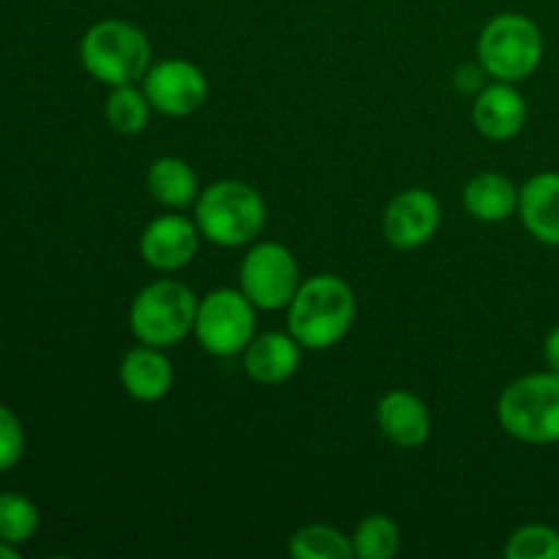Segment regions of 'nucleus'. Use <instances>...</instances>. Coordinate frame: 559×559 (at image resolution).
Wrapping results in <instances>:
<instances>
[{
	"label": "nucleus",
	"instance_id": "f257e3e1",
	"mask_svg": "<svg viewBox=\"0 0 559 559\" xmlns=\"http://www.w3.org/2000/svg\"><path fill=\"white\" fill-rule=\"evenodd\" d=\"M289 309V333L304 349H328L342 342L355 320V293L333 273L306 278Z\"/></svg>",
	"mask_w": 559,
	"mask_h": 559
},
{
	"label": "nucleus",
	"instance_id": "f03ea898",
	"mask_svg": "<svg viewBox=\"0 0 559 559\" xmlns=\"http://www.w3.org/2000/svg\"><path fill=\"white\" fill-rule=\"evenodd\" d=\"M194 218L202 238L224 249H235L262 233L267 211L260 191L251 189L249 183L218 180L200 191L194 202Z\"/></svg>",
	"mask_w": 559,
	"mask_h": 559
},
{
	"label": "nucleus",
	"instance_id": "7ed1b4c3",
	"mask_svg": "<svg viewBox=\"0 0 559 559\" xmlns=\"http://www.w3.org/2000/svg\"><path fill=\"white\" fill-rule=\"evenodd\" d=\"M80 58L102 85H134L151 69L153 49L145 33L126 20H102L82 36Z\"/></svg>",
	"mask_w": 559,
	"mask_h": 559
},
{
	"label": "nucleus",
	"instance_id": "20e7f679",
	"mask_svg": "<svg viewBox=\"0 0 559 559\" xmlns=\"http://www.w3.org/2000/svg\"><path fill=\"white\" fill-rule=\"evenodd\" d=\"M500 426L527 445H555L559 442V374L535 371L519 377L502 391L497 404Z\"/></svg>",
	"mask_w": 559,
	"mask_h": 559
},
{
	"label": "nucleus",
	"instance_id": "39448f33",
	"mask_svg": "<svg viewBox=\"0 0 559 559\" xmlns=\"http://www.w3.org/2000/svg\"><path fill=\"white\" fill-rule=\"evenodd\" d=\"M197 306L200 300L183 282L162 278V282H153L140 289L131 304L129 325L134 336L147 347H175L194 331Z\"/></svg>",
	"mask_w": 559,
	"mask_h": 559
},
{
	"label": "nucleus",
	"instance_id": "423d86ee",
	"mask_svg": "<svg viewBox=\"0 0 559 559\" xmlns=\"http://www.w3.org/2000/svg\"><path fill=\"white\" fill-rule=\"evenodd\" d=\"M478 60L491 80H527L544 60V33L524 14H497L480 33Z\"/></svg>",
	"mask_w": 559,
	"mask_h": 559
},
{
	"label": "nucleus",
	"instance_id": "0eeeda50",
	"mask_svg": "<svg viewBox=\"0 0 559 559\" xmlns=\"http://www.w3.org/2000/svg\"><path fill=\"white\" fill-rule=\"evenodd\" d=\"M257 306L243 289H213L197 306L194 333L202 349L218 358L243 353L257 336Z\"/></svg>",
	"mask_w": 559,
	"mask_h": 559
},
{
	"label": "nucleus",
	"instance_id": "6e6552de",
	"mask_svg": "<svg viewBox=\"0 0 559 559\" xmlns=\"http://www.w3.org/2000/svg\"><path fill=\"white\" fill-rule=\"evenodd\" d=\"M304 284L298 260L282 243H257L240 265V289L260 311H278L293 304Z\"/></svg>",
	"mask_w": 559,
	"mask_h": 559
},
{
	"label": "nucleus",
	"instance_id": "1a4fd4ad",
	"mask_svg": "<svg viewBox=\"0 0 559 559\" xmlns=\"http://www.w3.org/2000/svg\"><path fill=\"white\" fill-rule=\"evenodd\" d=\"M142 91L153 109L169 118H186L205 104L207 80L200 66L173 58L151 63L147 74L142 76Z\"/></svg>",
	"mask_w": 559,
	"mask_h": 559
},
{
	"label": "nucleus",
	"instance_id": "9d476101",
	"mask_svg": "<svg viewBox=\"0 0 559 559\" xmlns=\"http://www.w3.org/2000/svg\"><path fill=\"white\" fill-rule=\"evenodd\" d=\"M440 202L426 189H407L393 197L382 216L385 240L399 251L418 249L429 243L440 229Z\"/></svg>",
	"mask_w": 559,
	"mask_h": 559
},
{
	"label": "nucleus",
	"instance_id": "9b49d317",
	"mask_svg": "<svg viewBox=\"0 0 559 559\" xmlns=\"http://www.w3.org/2000/svg\"><path fill=\"white\" fill-rule=\"evenodd\" d=\"M200 249V227L191 218L167 213L153 218L140 238V254L151 267L164 273L189 265Z\"/></svg>",
	"mask_w": 559,
	"mask_h": 559
},
{
	"label": "nucleus",
	"instance_id": "f8f14e48",
	"mask_svg": "<svg viewBox=\"0 0 559 559\" xmlns=\"http://www.w3.org/2000/svg\"><path fill=\"white\" fill-rule=\"evenodd\" d=\"M473 120L486 140L508 142L527 123V102L513 82H495L475 98Z\"/></svg>",
	"mask_w": 559,
	"mask_h": 559
},
{
	"label": "nucleus",
	"instance_id": "ddd939ff",
	"mask_svg": "<svg viewBox=\"0 0 559 559\" xmlns=\"http://www.w3.org/2000/svg\"><path fill=\"white\" fill-rule=\"evenodd\" d=\"M173 364L158 347L142 344V347L129 349L120 360V385L136 402H162L173 391Z\"/></svg>",
	"mask_w": 559,
	"mask_h": 559
},
{
	"label": "nucleus",
	"instance_id": "4468645a",
	"mask_svg": "<svg viewBox=\"0 0 559 559\" xmlns=\"http://www.w3.org/2000/svg\"><path fill=\"white\" fill-rule=\"evenodd\" d=\"M300 349L293 333H260L243 349V366L260 385H282L298 371Z\"/></svg>",
	"mask_w": 559,
	"mask_h": 559
},
{
	"label": "nucleus",
	"instance_id": "2eb2a0df",
	"mask_svg": "<svg viewBox=\"0 0 559 559\" xmlns=\"http://www.w3.org/2000/svg\"><path fill=\"white\" fill-rule=\"evenodd\" d=\"M519 216L535 240L559 246V173L533 175L519 189Z\"/></svg>",
	"mask_w": 559,
	"mask_h": 559
},
{
	"label": "nucleus",
	"instance_id": "dca6fc26",
	"mask_svg": "<svg viewBox=\"0 0 559 559\" xmlns=\"http://www.w3.org/2000/svg\"><path fill=\"white\" fill-rule=\"evenodd\" d=\"M380 429L393 445L420 448L431 437V415L426 404L409 391H391L377 409Z\"/></svg>",
	"mask_w": 559,
	"mask_h": 559
},
{
	"label": "nucleus",
	"instance_id": "f3484780",
	"mask_svg": "<svg viewBox=\"0 0 559 559\" xmlns=\"http://www.w3.org/2000/svg\"><path fill=\"white\" fill-rule=\"evenodd\" d=\"M464 207L478 222H506L519 213V186L500 173H480L464 186Z\"/></svg>",
	"mask_w": 559,
	"mask_h": 559
},
{
	"label": "nucleus",
	"instance_id": "a211bd4d",
	"mask_svg": "<svg viewBox=\"0 0 559 559\" xmlns=\"http://www.w3.org/2000/svg\"><path fill=\"white\" fill-rule=\"evenodd\" d=\"M147 191L164 207H189L200 197L197 175L183 158L162 156L147 169Z\"/></svg>",
	"mask_w": 559,
	"mask_h": 559
},
{
	"label": "nucleus",
	"instance_id": "6ab92c4d",
	"mask_svg": "<svg viewBox=\"0 0 559 559\" xmlns=\"http://www.w3.org/2000/svg\"><path fill=\"white\" fill-rule=\"evenodd\" d=\"M289 555L295 559H349L355 557L353 538L325 524H309L289 540Z\"/></svg>",
	"mask_w": 559,
	"mask_h": 559
},
{
	"label": "nucleus",
	"instance_id": "aec40b11",
	"mask_svg": "<svg viewBox=\"0 0 559 559\" xmlns=\"http://www.w3.org/2000/svg\"><path fill=\"white\" fill-rule=\"evenodd\" d=\"M107 123L112 126L118 134H140L147 126V115H151V102H147L145 91H136L134 85L112 87L107 98Z\"/></svg>",
	"mask_w": 559,
	"mask_h": 559
},
{
	"label": "nucleus",
	"instance_id": "412c9836",
	"mask_svg": "<svg viewBox=\"0 0 559 559\" xmlns=\"http://www.w3.org/2000/svg\"><path fill=\"white\" fill-rule=\"evenodd\" d=\"M399 544V527L382 513H371L358 524L353 535V551L358 559H391L396 557Z\"/></svg>",
	"mask_w": 559,
	"mask_h": 559
},
{
	"label": "nucleus",
	"instance_id": "4be33fe9",
	"mask_svg": "<svg viewBox=\"0 0 559 559\" xmlns=\"http://www.w3.org/2000/svg\"><path fill=\"white\" fill-rule=\"evenodd\" d=\"M36 530L38 508L16 491H3L0 495V540L22 546L36 535Z\"/></svg>",
	"mask_w": 559,
	"mask_h": 559
},
{
	"label": "nucleus",
	"instance_id": "5701e85b",
	"mask_svg": "<svg viewBox=\"0 0 559 559\" xmlns=\"http://www.w3.org/2000/svg\"><path fill=\"white\" fill-rule=\"evenodd\" d=\"M508 559H559V533L549 524H527L508 538Z\"/></svg>",
	"mask_w": 559,
	"mask_h": 559
},
{
	"label": "nucleus",
	"instance_id": "b1692460",
	"mask_svg": "<svg viewBox=\"0 0 559 559\" xmlns=\"http://www.w3.org/2000/svg\"><path fill=\"white\" fill-rule=\"evenodd\" d=\"M25 453V431L20 418L0 404V473L16 467Z\"/></svg>",
	"mask_w": 559,
	"mask_h": 559
},
{
	"label": "nucleus",
	"instance_id": "393cba45",
	"mask_svg": "<svg viewBox=\"0 0 559 559\" xmlns=\"http://www.w3.org/2000/svg\"><path fill=\"white\" fill-rule=\"evenodd\" d=\"M544 358H546V364H549V369L557 371V374H559V325L551 328V333L546 336Z\"/></svg>",
	"mask_w": 559,
	"mask_h": 559
},
{
	"label": "nucleus",
	"instance_id": "a878e982",
	"mask_svg": "<svg viewBox=\"0 0 559 559\" xmlns=\"http://www.w3.org/2000/svg\"><path fill=\"white\" fill-rule=\"evenodd\" d=\"M0 559H20V549L5 544V540H0Z\"/></svg>",
	"mask_w": 559,
	"mask_h": 559
}]
</instances>
